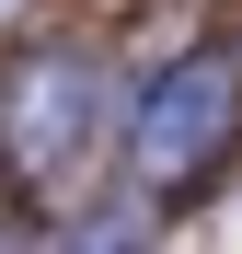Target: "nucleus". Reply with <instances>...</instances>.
I'll return each instance as SVG.
<instances>
[{"mask_svg":"<svg viewBox=\"0 0 242 254\" xmlns=\"http://www.w3.org/2000/svg\"><path fill=\"white\" fill-rule=\"evenodd\" d=\"M231 127H242V81H231L219 58H173V69L139 93V116H127V174H139L150 196H173V185H196V174L231 150Z\"/></svg>","mask_w":242,"mask_h":254,"instance_id":"f257e3e1","label":"nucleus"},{"mask_svg":"<svg viewBox=\"0 0 242 254\" xmlns=\"http://www.w3.org/2000/svg\"><path fill=\"white\" fill-rule=\"evenodd\" d=\"M93 139H104V69H93V58H35V69H12V93H0V162H12L23 185L81 174Z\"/></svg>","mask_w":242,"mask_h":254,"instance_id":"f03ea898","label":"nucleus"},{"mask_svg":"<svg viewBox=\"0 0 242 254\" xmlns=\"http://www.w3.org/2000/svg\"><path fill=\"white\" fill-rule=\"evenodd\" d=\"M12 12H23V0H0V35H12Z\"/></svg>","mask_w":242,"mask_h":254,"instance_id":"7ed1b4c3","label":"nucleus"}]
</instances>
